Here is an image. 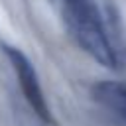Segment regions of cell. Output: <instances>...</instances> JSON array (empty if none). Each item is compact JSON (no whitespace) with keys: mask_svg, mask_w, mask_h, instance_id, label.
Instances as JSON below:
<instances>
[{"mask_svg":"<svg viewBox=\"0 0 126 126\" xmlns=\"http://www.w3.org/2000/svg\"><path fill=\"white\" fill-rule=\"evenodd\" d=\"M57 2L61 6L65 26L71 37L77 41V45L102 67L116 69L118 59L108 41L94 0H57Z\"/></svg>","mask_w":126,"mask_h":126,"instance_id":"6da1fadb","label":"cell"},{"mask_svg":"<svg viewBox=\"0 0 126 126\" xmlns=\"http://www.w3.org/2000/svg\"><path fill=\"white\" fill-rule=\"evenodd\" d=\"M4 53L8 55V59L12 63V69L16 71L20 89H22L28 104L32 106V110L43 122H53L49 106H47V100L43 96V91H41V85H39V79H37V73H35V67L28 59V55L22 49L14 47V45H4Z\"/></svg>","mask_w":126,"mask_h":126,"instance_id":"7a4b0ae2","label":"cell"},{"mask_svg":"<svg viewBox=\"0 0 126 126\" xmlns=\"http://www.w3.org/2000/svg\"><path fill=\"white\" fill-rule=\"evenodd\" d=\"M93 96L126 122V83L100 81L93 87Z\"/></svg>","mask_w":126,"mask_h":126,"instance_id":"3957f363","label":"cell"}]
</instances>
